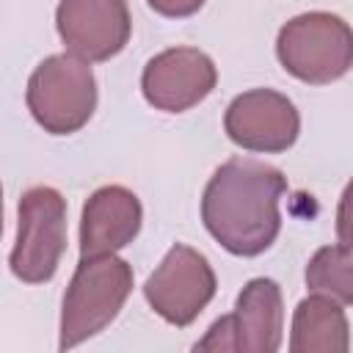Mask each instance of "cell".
<instances>
[{
	"label": "cell",
	"instance_id": "1",
	"mask_svg": "<svg viewBox=\"0 0 353 353\" xmlns=\"http://www.w3.org/2000/svg\"><path fill=\"white\" fill-rule=\"evenodd\" d=\"M284 190L287 179L279 168L234 157L210 176L201 196V221L229 254L256 256L281 232L279 204Z\"/></svg>",
	"mask_w": 353,
	"mask_h": 353
},
{
	"label": "cell",
	"instance_id": "2",
	"mask_svg": "<svg viewBox=\"0 0 353 353\" xmlns=\"http://www.w3.org/2000/svg\"><path fill=\"white\" fill-rule=\"evenodd\" d=\"M132 292V268L116 254L80 256L61 306L58 347L69 350L105 331Z\"/></svg>",
	"mask_w": 353,
	"mask_h": 353
},
{
	"label": "cell",
	"instance_id": "3",
	"mask_svg": "<svg viewBox=\"0 0 353 353\" xmlns=\"http://www.w3.org/2000/svg\"><path fill=\"white\" fill-rule=\"evenodd\" d=\"M28 110L50 135H72L97 108V80L88 61L58 52L44 58L28 80Z\"/></svg>",
	"mask_w": 353,
	"mask_h": 353
},
{
	"label": "cell",
	"instance_id": "4",
	"mask_svg": "<svg viewBox=\"0 0 353 353\" xmlns=\"http://www.w3.org/2000/svg\"><path fill=\"white\" fill-rule=\"evenodd\" d=\"M281 66L301 83L325 85L350 72L353 36L342 17L328 11H309L292 17L276 39Z\"/></svg>",
	"mask_w": 353,
	"mask_h": 353
},
{
	"label": "cell",
	"instance_id": "5",
	"mask_svg": "<svg viewBox=\"0 0 353 353\" xmlns=\"http://www.w3.org/2000/svg\"><path fill=\"white\" fill-rule=\"evenodd\" d=\"M66 248V199L50 188H28L19 199L17 243L11 248V273L25 284H44L55 276Z\"/></svg>",
	"mask_w": 353,
	"mask_h": 353
},
{
	"label": "cell",
	"instance_id": "6",
	"mask_svg": "<svg viewBox=\"0 0 353 353\" xmlns=\"http://www.w3.org/2000/svg\"><path fill=\"white\" fill-rule=\"evenodd\" d=\"M284 303L281 287L273 279H251L237 295L234 312L212 323L196 350H240L276 353L281 347Z\"/></svg>",
	"mask_w": 353,
	"mask_h": 353
},
{
	"label": "cell",
	"instance_id": "7",
	"mask_svg": "<svg viewBox=\"0 0 353 353\" xmlns=\"http://www.w3.org/2000/svg\"><path fill=\"white\" fill-rule=\"evenodd\" d=\"M215 270L204 254L176 243L143 284V298L165 323L185 328L215 298Z\"/></svg>",
	"mask_w": 353,
	"mask_h": 353
},
{
	"label": "cell",
	"instance_id": "8",
	"mask_svg": "<svg viewBox=\"0 0 353 353\" xmlns=\"http://www.w3.org/2000/svg\"><path fill=\"white\" fill-rule=\"evenodd\" d=\"M223 130L229 141L245 152L279 154L298 141L301 116L284 94L273 88H251L229 102Z\"/></svg>",
	"mask_w": 353,
	"mask_h": 353
},
{
	"label": "cell",
	"instance_id": "9",
	"mask_svg": "<svg viewBox=\"0 0 353 353\" xmlns=\"http://www.w3.org/2000/svg\"><path fill=\"white\" fill-rule=\"evenodd\" d=\"M55 28L66 52L99 63L127 47L132 22L127 0H61Z\"/></svg>",
	"mask_w": 353,
	"mask_h": 353
},
{
	"label": "cell",
	"instance_id": "10",
	"mask_svg": "<svg viewBox=\"0 0 353 353\" xmlns=\"http://www.w3.org/2000/svg\"><path fill=\"white\" fill-rule=\"evenodd\" d=\"M218 69L212 58L196 47H171L149 58L141 74L143 99L154 110L182 113L212 94Z\"/></svg>",
	"mask_w": 353,
	"mask_h": 353
},
{
	"label": "cell",
	"instance_id": "11",
	"mask_svg": "<svg viewBox=\"0 0 353 353\" xmlns=\"http://www.w3.org/2000/svg\"><path fill=\"white\" fill-rule=\"evenodd\" d=\"M141 221L143 210L132 190L121 185L94 190L80 215V256L116 254L138 237Z\"/></svg>",
	"mask_w": 353,
	"mask_h": 353
},
{
	"label": "cell",
	"instance_id": "12",
	"mask_svg": "<svg viewBox=\"0 0 353 353\" xmlns=\"http://www.w3.org/2000/svg\"><path fill=\"white\" fill-rule=\"evenodd\" d=\"M350 328L345 306L328 295L312 292L292 312L290 350L292 353H345Z\"/></svg>",
	"mask_w": 353,
	"mask_h": 353
},
{
	"label": "cell",
	"instance_id": "13",
	"mask_svg": "<svg viewBox=\"0 0 353 353\" xmlns=\"http://www.w3.org/2000/svg\"><path fill=\"white\" fill-rule=\"evenodd\" d=\"M306 287L312 292L328 295L347 306L353 301V254L350 243L323 245L306 265Z\"/></svg>",
	"mask_w": 353,
	"mask_h": 353
},
{
	"label": "cell",
	"instance_id": "14",
	"mask_svg": "<svg viewBox=\"0 0 353 353\" xmlns=\"http://www.w3.org/2000/svg\"><path fill=\"white\" fill-rule=\"evenodd\" d=\"M157 14L171 17V19H182V17H193L204 0H146Z\"/></svg>",
	"mask_w": 353,
	"mask_h": 353
},
{
	"label": "cell",
	"instance_id": "15",
	"mask_svg": "<svg viewBox=\"0 0 353 353\" xmlns=\"http://www.w3.org/2000/svg\"><path fill=\"white\" fill-rule=\"evenodd\" d=\"M0 234H3V188H0Z\"/></svg>",
	"mask_w": 353,
	"mask_h": 353
}]
</instances>
